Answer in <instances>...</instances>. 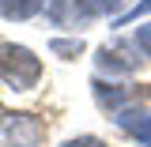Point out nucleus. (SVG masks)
I'll use <instances>...</instances> for the list:
<instances>
[{"label":"nucleus","mask_w":151,"mask_h":147,"mask_svg":"<svg viewBox=\"0 0 151 147\" xmlns=\"http://www.w3.org/2000/svg\"><path fill=\"white\" fill-rule=\"evenodd\" d=\"M0 79L15 91H30L42 79V60H38L27 45L15 42H0Z\"/></svg>","instance_id":"obj_1"},{"label":"nucleus","mask_w":151,"mask_h":147,"mask_svg":"<svg viewBox=\"0 0 151 147\" xmlns=\"http://www.w3.org/2000/svg\"><path fill=\"white\" fill-rule=\"evenodd\" d=\"M45 140V125L34 113H0V143L4 147H38Z\"/></svg>","instance_id":"obj_2"},{"label":"nucleus","mask_w":151,"mask_h":147,"mask_svg":"<svg viewBox=\"0 0 151 147\" xmlns=\"http://www.w3.org/2000/svg\"><path fill=\"white\" fill-rule=\"evenodd\" d=\"M45 15L53 27H76V23L91 19V11L83 8V0H45Z\"/></svg>","instance_id":"obj_3"},{"label":"nucleus","mask_w":151,"mask_h":147,"mask_svg":"<svg viewBox=\"0 0 151 147\" xmlns=\"http://www.w3.org/2000/svg\"><path fill=\"white\" fill-rule=\"evenodd\" d=\"M113 121H117V128H121V132H129V136H136L140 143L151 147V113H147V110H140V106L129 110V106H125L121 113H113Z\"/></svg>","instance_id":"obj_4"},{"label":"nucleus","mask_w":151,"mask_h":147,"mask_svg":"<svg viewBox=\"0 0 151 147\" xmlns=\"http://www.w3.org/2000/svg\"><path fill=\"white\" fill-rule=\"evenodd\" d=\"M91 87H94V102H98L106 113H121V110L132 102V98H136V91H129V87H117V83H102V79H94Z\"/></svg>","instance_id":"obj_5"},{"label":"nucleus","mask_w":151,"mask_h":147,"mask_svg":"<svg viewBox=\"0 0 151 147\" xmlns=\"http://www.w3.org/2000/svg\"><path fill=\"white\" fill-rule=\"evenodd\" d=\"M45 8V0H0V15L12 19V23H23V19L38 15Z\"/></svg>","instance_id":"obj_6"},{"label":"nucleus","mask_w":151,"mask_h":147,"mask_svg":"<svg viewBox=\"0 0 151 147\" xmlns=\"http://www.w3.org/2000/svg\"><path fill=\"white\" fill-rule=\"evenodd\" d=\"M94 64H98L102 72H117V75H129V72H136V60H125V57H121V49H98Z\"/></svg>","instance_id":"obj_7"},{"label":"nucleus","mask_w":151,"mask_h":147,"mask_svg":"<svg viewBox=\"0 0 151 147\" xmlns=\"http://www.w3.org/2000/svg\"><path fill=\"white\" fill-rule=\"evenodd\" d=\"M49 49H53L57 57H64V60H72V57L83 53V38H53Z\"/></svg>","instance_id":"obj_8"},{"label":"nucleus","mask_w":151,"mask_h":147,"mask_svg":"<svg viewBox=\"0 0 151 147\" xmlns=\"http://www.w3.org/2000/svg\"><path fill=\"white\" fill-rule=\"evenodd\" d=\"M83 8L91 11V19L94 15H113V11L121 8V0H83Z\"/></svg>","instance_id":"obj_9"},{"label":"nucleus","mask_w":151,"mask_h":147,"mask_svg":"<svg viewBox=\"0 0 151 147\" xmlns=\"http://www.w3.org/2000/svg\"><path fill=\"white\" fill-rule=\"evenodd\" d=\"M136 49L151 60V23H144V27H136Z\"/></svg>","instance_id":"obj_10"},{"label":"nucleus","mask_w":151,"mask_h":147,"mask_svg":"<svg viewBox=\"0 0 151 147\" xmlns=\"http://www.w3.org/2000/svg\"><path fill=\"white\" fill-rule=\"evenodd\" d=\"M147 11H151V0H140L136 8H129L125 15L117 19V27H129V23H132V19H136V15H147Z\"/></svg>","instance_id":"obj_11"},{"label":"nucleus","mask_w":151,"mask_h":147,"mask_svg":"<svg viewBox=\"0 0 151 147\" xmlns=\"http://www.w3.org/2000/svg\"><path fill=\"white\" fill-rule=\"evenodd\" d=\"M60 147H106L98 136H76V140H64Z\"/></svg>","instance_id":"obj_12"}]
</instances>
